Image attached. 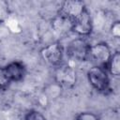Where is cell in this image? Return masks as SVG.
I'll list each match as a JSON object with an SVG mask.
<instances>
[{
    "label": "cell",
    "instance_id": "obj_1",
    "mask_svg": "<svg viewBox=\"0 0 120 120\" xmlns=\"http://www.w3.org/2000/svg\"><path fill=\"white\" fill-rule=\"evenodd\" d=\"M87 80L90 85L99 93H106L111 88L110 75L106 68L98 66L91 67L87 71Z\"/></svg>",
    "mask_w": 120,
    "mask_h": 120
},
{
    "label": "cell",
    "instance_id": "obj_2",
    "mask_svg": "<svg viewBox=\"0 0 120 120\" xmlns=\"http://www.w3.org/2000/svg\"><path fill=\"white\" fill-rule=\"evenodd\" d=\"M53 79L59 88L72 89L77 82V72L72 66L63 63L55 67Z\"/></svg>",
    "mask_w": 120,
    "mask_h": 120
},
{
    "label": "cell",
    "instance_id": "obj_3",
    "mask_svg": "<svg viewBox=\"0 0 120 120\" xmlns=\"http://www.w3.org/2000/svg\"><path fill=\"white\" fill-rule=\"evenodd\" d=\"M90 44L84 38H76L68 43L65 50L67 56L76 62H84L88 60Z\"/></svg>",
    "mask_w": 120,
    "mask_h": 120
},
{
    "label": "cell",
    "instance_id": "obj_4",
    "mask_svg": "<svg viewBox=\"0 0 120 120\" xmlns=\"http://www.w3.org/2000/svg\"><path fill=\"white\" fill-rule=\"evenodd\" d=\"M112 50L107 42L100 41L90 46L88 60L94 63V66L106 68L109 60L112 57Z\"/></svg>",
    "mask_w": 120,
    "mask_h": 120
},
{
    "label": "cell",
    "instance_id": "obj_5",
    "mask_svg": "<svg viewBox=\"0 0 120 120\" xmlns=\"http://www.w3.org/2000/svg\"><path fill=\"white\" fill-rule=\"evenodd\" d=\"M39 53L42 60L52 67H57L63 64L65 51L63 46L57 41L52 42L43 47L40 50Z\"/></svg>",
    "mask_w": 120,
    "mask_h": 120
},
{
    "label": "cell",
    "instance_id": "obj_6",
    "mask_svg": "<svg viewBox=\"0 0 120 120\" xmlns=\"http://www.w3.org/2000/svg\"><path fill=\"white\" fill-rule=\"evenodd\" d=\"M86 6L82 1L80 0H66L60 4L57 10L58 15L68 19L71 22L75 21L85 9Z\"/></svg>",
    "mask_w": 120,
    "mask_h": 120
},
{
    "label": "cell",
    "instance_id": "obj_7",
    "mask_svg": "<svg viewBox=\"0 0 120 120\" xmlns=\"http://www.w3.org/2000/svg\"><path fill=\"white\" fill-rule=\"evenodd\" d=\"M93 28L94 22L90 15V12L86 8L75 21L72 22L70 31L75 33L80 38H83L91 35Z\"/></svg>",
    "mask_w": 120,
    "mask_h": 120
},
{
    "label": "cell",
    "instance_id": "obj_8",
    "mask_svg": "<svg viewBox=\"0 0 120 120\" xmlns=\"http://www.w3.org/2000/svg\"><path fill=\"white\" fill-rule=\"evenodd\" d=\"M5 69L11 82H22L26 75V68L24 64L18 60L9 62L8 65L5 66Z\"/></svg>",
    "mask_w": 120,
    "mask_h": 120
},
{
    "label": "cell",
    "instance_id": "obj_9",
    "mask_svg": "<svg viewBox=\"0 0 120 120\" xmlns=\"http://www.w3.org/2000/svg\"><path fill=\"white\" fill-rule=\"evenodd\" d=\"M71 22L68 19L56 14L51 21L52 29L57 34H64L68 31H70L71 28Z\"/></svg>",
    "mask_w": 120,
    "mask_h": 120
},
{
    "label": "cell",
    "instance_id": "obj_10",
    "mask_svg": "<svg viewBox=\"0 0 120 120\" xmlns=\"http://www.w3.org/2000/svg\"><path fill=\"white\" fill-rule=\"evenodd\" d=\"M105 68L109 75L116 78L120 76V52L118 51L112 52V57L109 60Z\"/></svg>",
    "mask_w": 120,
    "mask_h": 120
},
{
    "label": "cell",
    "instance_id": "obj_11",
    "mask_svg": "<svg viewBox=\"0 0 120 120\" xmlns=\"http://www.w3.org/2000/svg\"><path fill=\"white\" fill-rule=\"evenodd\" d=\"M10 83H11V81L9 80L7 74L5 67H0V90L7 89Z\"/></svg>",
    "mask_w": 120,
    "mask_h": 120
},
{
    "label": "cell",
    "instance_id": "obj_12",
    "mask_svg": "<svg viewBox=\"0 0 120 120\" xmlns=\"http://www.w3.org/2000/svg\"><path fill=\"white\" fill-rule=\"evenodd\" d=\"M74 120H100V117L93 112H81L76 114Z\"/></svg>",
    "mask_w": 120,
    "mask_h": 120
},
{
    "label": "cell",
    "instance_id": "obj_13",
    "mask_svg": "<svg viewBox=\"0 0 120 120\" xmlns=\"http://www.w3.org/2000/svg\"><path fill=\"white\" fill-rule=\"evenodd\" d=\"M9 17V8L6 1L0 0V22H6Z\"/></svg>",
    "mask_w": 120,
    "mask_h": 120
},
{
    "label": "cell",
    "instance_id": "obj_14",
    "mask_svg": "<svg viewBox=\"0 0 120 120\" xmlns=\"http://www.w3.org/2000/svg\"><path fill=\"white\" fill-rule=\"evenodd\" d=\"M24 120H47L46 117L37 110H30L24 115Z\"/></svg>",
    "mask_w": 120,
    "mask_h": 120
},
{
    "label": "cell",
    "instance_id": "obj_15",
    "mask_svg": "<svg viewBox=\"0 0 120 120\" xmlns=\"http://www.w3.org/2000/svg\"><path fill=\"white\" fill-rule=\"evenodd\" d=\"M110 31H111V34L113 38H119V37H120V22L119 21L112 22L111 28H110Z\"/></svg>",
    "mask_w": 120,
    "mask_h": 120
}]
</instances>
